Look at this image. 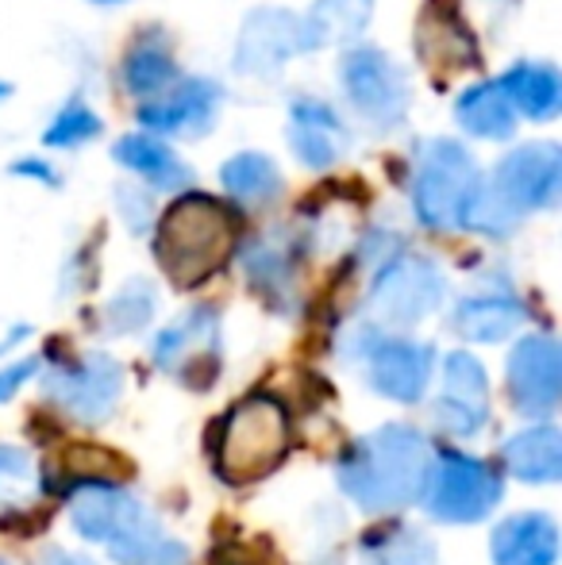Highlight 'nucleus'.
<instances>
[{"label": "nucleus", "mask_w": 562, "mask_h": 565, "mask_svg": "<svg viewBox=\"0 0 562 565\" xmlns=\"http://www.w3.org/2000/svg\"><path fill=\"white\" fill-rule=\"evenodd\" d=\"M39 365H43V358H23V362L8 365V370H0V401H8V396L20 393L23 381H31L39 373Z\"/></svg>", "instance_id": "72a5a7b5"}, {"label": "nucleus", "mask_w": 562, "mask_h": 565, "mask_svg": "<svg viewBox=\"0 0 562 565\" xmlns=\"http://www.w3.org/2000/svg\"><path fill=\"white\" fill-rule=\"evenodd\" d=\"M116 201H120V212L128 216V227L136 231V235H142V231L150 227V220H155V204H150V196L142 193V189L120 185Z\"/></svg>", "instance_id": "473e14b6"}, {"label": "nucleus", "mask_w": 562, "mask_h": 565, "mask_svg": "<svg viewBox=\"0 0 562 565\" xmlns=\"http://www.w3.org/2000/svg\"><path fill=\"white\" fill-rule=\"evenodd\" d=\"M478 162L455 139H427L416 158L413 178V212L427 231L458 227L466 196L478 185Z\"/></svg>", "instance_id": "39448f33"}, {"label": "nucleus", "mask_w": 562, "mask_h": 565, "mask_svg": "<svg viewBox=\"0 0 562 565\" xmlns=\"http://www.w3.org/2000/svg\"><path fill=\"white\" fill-rule=\"evenodd\" d=\"M155 365L189 388H204L220 373V316L216 308L197 305L185 316L158 331L155 339Z\"/></svg>", "instance_id": "1a4fd4ad"}, {"label": "nucleus", "mask_w": 562, "mask_h": 565, "mask_svg": "<svg viewBox=\"0 0 562 565\" xmlns=\"http://www.w3.org/2000/svg\"><path fill=\"white\" fill-rule=\"evenodd\" d=\"M424 508L439 523H478L501 504V477L481 458L458 450H439L421 492Z\"/></svg>", "instance_id": "423d86ee"}, {"label": "nucleus", "mask_w": 562, "mask_h": 565, "mask_svg": "<svg viewBox=\"0 0 562 565\" xmlns=\"http://www.w3.org/2000/svg\"><path fill=\"white\" fill-rule=\"evenodd\" d=\"M520 216L524 212L494 185V181H481L474 185V193L466 196L463 204V216H458V227L466 231H478V235H489V238H505L520 227Z\"/></svg>", "instance_id": "bb28decb"}, {"label": "nucleus", "mask_w": 562, "mask_h": 565, "mask_svg": "<svg viewBox=\"0 0 562 565\" xmlns=\"http://www.w3.org/2000/svg\"><path fill=\"white\" fill-rule=\"evenodd\" d=\"M293 54H300V15L285 8H255L243 20L232 62L243 77H278Z\"/></svg>", "instance_id": "4468645a"}, {"label": "nucleus", "mask_w": 562, "mask_h": 565, "mask_svg": "<svg viewBox=\"0 0 562 565\" xmlns=\"http://www.w3.org/2000/svg\"><path fill=\"white\" fill-rule=\"evenodd\" d=\"M443 292L447 285L435 262L421 254H397L378 269L370 285V312L393 328H413L443 305Z\"/></svg>", "instance_id": "6e6552de"}, {"label": "nucleus", "mask_w": 562, "mask_h": 565, "mask_svg": "<svg viewBox=\"0 0 562 565\" xmlns=\"http://www.w3.org/2000/svg\"><path fill=\"white\" fill-rule=\"evenodd\" d=\"M4 97H12V85H4V82H0V100H4Z\"/></svg>", "instance_id": "4c0bfd02"}, {"label": "nucleus", "mask_w": 562, "mask_h": 565, "mask_svg": "<svg viewBox=\"0 0 562 565\" xmlns=\"http://www.w3.org/2000/svg\"><path fill=\"white\" fill-rule=\"evenodd\" d=\"M28 469V454L15 447H0V477H20Z\"/></svg>", "instance_id": "c9c22d12"}, {"label": "nucleus", "mask_w": 562, "mask_h": 565, "mask_svg": "<svg viewBox=\"0 0 562 565\" xmlns=\"http://www.w3.org/2000/svg\"><path fill=\"white\" fill-rule=\"evenodd\" d=\"M224 89L209 77H178L170 89L139 105V124L150 127V135H209L216 124Z\"/></svg>", "instance_id": "f8f14e48"}, {"label": "nucleus", "mask_w": 562, "mask_h": 565, "mask_svg": "<svg viewBox=\"0 0 562 565\" xmlns=\"http://www.w3.org/2000/svg\"><path fill=\"white\" fill-rule=\"evenodd\" d=\"M77 535L105 543L120 565H189V551L170 539L136 497L108 481H85L70 497Z\"/></svg>", "instance_id": "f03ea898"}, {"label": "nucleus", "mask_w": 562, "mask_h": 565, "mask_svg": "<svg viewBox=\"0 0 562 565\" xmlns=\"http://www.w3.org/2000/svg\"><path fill=\"white\" fill-rule=\"evenodd\" d=\"M489 419V381L474 354L455 350L443 362V388L435 401V424L447 435H478Z\"/></svg>", "instance_id": "2eb2a0df"}, {"label": "nucleus", "mask_w": 562, "mask_h": 565, "mask_svg": "<svg viewBox=\"0 0 562 565\" xmlns=\"http://www.w3.org/2000/svg\"><path fill=\"white\" fill-rule=\"evenodd\" d=\"M339 85H343L347 100L367 124L378 131H393L405 124L409 105H413V89L409 77L397 62L378 46H351L339 58Z\"/></svg>", "instance_id": "0eeeda50"}, {"label": "nucleus", "mask_w": 562, "mask_h": 565, "mask_svg": "<svg viewBox=\"0 0 562 565\" xmlns=\"http://www.w3.org/2000/svg\"><path fill=\"white\" fill-rule=\"evenodd\" d=\"M97 4H120V0H97Z\"/></svg>", "instance_id": "58836bf2"}, {"label": "nucleus", "mask_w": 562, "mask_h": 565, "mask_svg": "<svg viewBox=\"0 0 562 565\" xmlns=\"http://www.w3.org/2000/svg\"><path fill=\"white\" fill-rule=\"evenodd\" d=\"M435 370L432 347L413 339H378L370 347V385L397 404H416Z\"/></svg>", "instance_id": "f3484780"}, {"label": "nucleus", "mask_w": 562, "mask_h": 565, "mask_svg": "<svg viewBox=\"0 0 562 565\" xmlns=\"http://www.w3.org/2000/svg\"><path fill=\"white\" fill-rule=\"evenodd\" d=\"M220 185L235 201L266 209V204L282 196V170L263 150H243V154H232L220 166Z\"/></svg>", "instance_id": "393cba45"}, {"label": "nucleus", "mask_w": 562, "mask_h": 565, "mask_svg": "<svg viewBox=\"0 0 562 565\" xmlns=\"http://www.w3.org/2000/svg\"><path fill=\"white\" fill-rule=\"evenodd\" d=\"M455 119L466 135L486 142L512 139V131H517V113H512L497 82H478L463 89V97L455 100Z\"/></svg>", "instance_id": "5701e85b"}, {"label": "nucleus", "mask_w": 562, "mask_h": 565, "mask_svg": "<svg viewBox=\"0 0 562 565\" xmlns=\"http://www.w3.org/2000/svg\"><path fill=\"white\" fill-rule=\"evenodd\" d=\"M289 150L308 170H331L351 150V131L328 100L300 97L289 108Z\"/></svg>", "instance_id": "dca6fc26"}, {"label": "nucleus", "mask_w": 562, "mask_h": 565, "mask_svg": "<svg viewBox=\"0 0 562 565\" xmlns=\"http://www.w3.org/2000/svg\"><path fill=\"white\" fill-rule=\"evenodd\" d=\"M12 173H15V178L39 181V185H46V189H59L62 185L59 170H54V166L46 162V158H20V162L12 166Z\"/></svg>", "instance_id": "f704fd0d"}, {"label": "nucleus", "mask_w": 562, "mask_h": 565, "mask_svg": "<svg viewBox=\"0 0 562 565\" xmlns=\"http://www.w3.org/2000/svg\"><path fill=\"white\" fill-rule=\"evenodd\" d=\"M243 269H247L251 285H255V289H263L266 297H271V292L293 289L289 254H285V246L271 243V238H255V243L243 250Z\"/></svg>", "instance_id": "c756f323"}, {"label": "nucleus", "mask_w": 562, "mask_h": 565, "mask_svg": "<svg viewBox=\"0 0 562 565\" xmlns=\"http://www.w3.org/2000/svg\"><path fill=\"white\" fill-rule=\"evenodd\" d=\"M0 565H4V562H0Z\"/></svg>", "instance_id": "ea45409f"}, {"label": "nucleus", "mask_w": 562, "mask_h": 565, "mask_svg": "<svg viewBox=\"0 0 562 565\" xmlns=\"http://www.w3.org/2000/svg\"><path fill=\"white\" fill-rule=\"evenodd\" d=\"M432 447L416 427L385 424L343 450L336 466L339 489L370 515H393L421 500L432 473Z\"/></svg>", "instance_id": "f257e3e1"}, {"label": "nucleus", "mask_w": 562, "mask_h": 565, "mask_svg": "<svg viewBox=\"0 0 562 565\" xmlns=\"http://www.w3.org/2000/svg\"><path fill=\"white\" fill-rule=\"evenodd\" d=\"M173 82H178V66H173L170 46L162 39H139L128 51V58H124V85H128V93L150 100L162 89H170Z\"/></svg>", "instance_id": "a878e982"}, {"label": "nucleus", "mask_w": 562, "mask_h": 565, "mask_svg": "<svg viewBox=\"0 0 562 565\" xmlns=\"http://www.w3.org/2000/svg\"><path fill=\"white\" fill-rule=\"evenodd\" d=\"M124 388V370L108 354H82L77 362H62L46 373V393L62 404V412L82 424H100L116 408Z\"/></svg>", "instance_id": "9d476101"}, {"label": "nucleus", "mask_w": 562, "mask_h": 565, "mask_svg": "<svg viewBox=\"0 0 562 565\" xmlns=\"http://www.w3.org/2000/svg\"><path fill=\"white\" fill-rule=\"evenodd\" d=\"M494 565H555L559 562V527L543 512L509 515L494 527L489 539Z\"/></svg>", "instance_id": "a211bd4d"}, {"label": "nucleus", "mask_w": 562, "mask_h": 565, "mask_svg": "<svg viewBox=\"0 0 562 565\" xmlns=\"http://www.w3.org/2000/svg\"><path fill=\"white\" fill-rule=\"evenodd\" d=\"M509 396L520 416H555L562 396V350L551 335H528L509 354Z\"/></svg>", "instance_id": "9b49d317"}, {"label": "nucleus", "mask_w": 562, "mask_h": 565, "mask_svg": "<svg viewBox=\"0 0 562 565\" xmlns=\"http://www.w3.org/2000/svg\"><path fill=\"white\" fill-rule=\"evenodd\" d=\"M232 212L204 193H185L162 212L155 231V258L173 285L193 289L224 269L232 254Z\"/></svg>", "instance_id": "7ed1b4c3"}, {"label": "nucleus", "mask_w": 562, "mask_h": 565, "mask_svg": "<svg viewBox=\"0 0 562 565\" xmlns=\"http://www.w3.org/2000/svg\"><path fill=\"white\" fill-rule=\"evenodd\" d=\"M505 469L524 484H555L562 477V435L559 427L540 424L512 435L501 450Z\"/></svg>", "instance_id": "4be33fe9"}, {"label": "nucleus", "mask_w": 562, "mask_h": 565, "mask_svg": "<svg viewBox=\"0 0 562 565\" xmlns=\"http://www.w3.org/2000/svg\"><path fill=\"white\" fill-rule=\"evenodd\" d=\"M46 565H93V562L82 558V554H70V551H51Z\"/></svg>", "instance_id": "e433bc0d"}, {"label": "nucleus", "mask_w": 562, "mask_h": 565, "mask_svg": "<svg viewBox=\"0 0 562 565\" xmlns=\"http://www.w3.org/2000/svg\"><path fill=\"white\" fill-rule=\"evenodd\" d=\"M367 558L370 565H432L435 554L424 535H416V531H397L393 539L370 543Z\"/></svg>", "instance_id": "7c9ffc66"}, {"label": "nucleus", "mask_w": 562, "mask_h": 565, "mask_svg": "<svg viewBox=\"0 0 562 565\" xmlns=\"http://www.w3.org/2000/svg\"><path fill=\"white\" fill-rule=\"evenodd\" d=\"M155 320V285L142 281H128L113 300L105 305V331L108 335H131V331H142Z\"/></svg>", "instance_id": "cd10ccee"}, {"label": "nucleus", "mask_w": 562, "mask_h": 565, "mask_svg": "<svg viewBox=\"0 0 562 565\" xmlns=\"http://www.w3.org/2000/svg\"><path fill=\"white\" fill-rule=\"evenodd\" d=\"M113 158L116 166H124V170H131L136 178L147 181L155 193H181V189L193 185V170L173 154V147H166L150 131H131L124 139H116Z\"/></svg>", "instance_id": "6ab92c4d"}, {"label": "nucleus", "mask_w": 562, "mask_h": 565, "mask_svg": "<svg viewBox=\"0 0 562 565\" xmlns=\"http://www.w3.org/2000/svg\"><path fill=\"white\" fill-rule=\"evenodd\" d=\"M124 461L113 458L108 450H97V447H74L66 454V473L70 477H82L77 484L85 481H113V477L124 473Z\"/></svg>", "instance_id": "2f4dec72"}, {"label": "nucleus", "mask_w": 562, "mask_h": 565, "mask_svg": "<svg viewBox=\"0 0 562 565\" xmlns=\"http://www.w3.org/2000/svg\"><path fill=\"white\" fill-rule=\"evenodd\" d=\"M370 15L374 0H312V8L300 15V51L351 43L367 31Z\"/></svg>", "instance_id": "412c9836"}, {"label": "nucleus", "mask_w": 562, "mask_h": 565, "mask_svg": "<svg viewBox=\"0 0 562 565\" xmlns=\"http://www.w3.org/2000/svg\"><path fill=\"white\" fill-rule=\"evenodd\" d=\"M494 185L520 212L555 209L562 196V150L555 142H524V147H517L497 162Z\"/></svg>", "instance_id": "ddd939ff"}, {"label": "nucleus", "mask_w": 562, "mask_h": 565, "mask_svg": "<svg viewBox=\"0 0 562 565\" xmlns=\"http://www.w3.org/2000/svg\"><path fill=\"white\" fill-rule=\"evenodd\" d=\"M497 85L517 116L543 124V119H555L562 113V77L548 62H517L497 77Z\"/></svg>", "instance_id": "aec40b11"}, {"label": "nucleus", "mask_w": 562, "mask_h": 565, "mask_svg": "<svg viewBox=\"0 0 562 565\" xmlns=\"http://www.w3.org/2000/svg\"><path fill=\"white\" fill-rule=\"evenodd\" d=\"M100 131H105V119L93 113L82 97H70L66 105H62V113L51 119L43 142L54 150H77V147H85V142L97 139Z\"/></svg>", "instance_id": "c85d7f7f"}, {"label": "nucleus", "mask_w": 562, "mask_h": 565, "mask_svg": "<svg viewBox=\"0 0 562 565\" xmlns=\"http://www.w3.org/2000/svg\"><path fill=\"white\" fill-rule=\"evenodd\" d=\"M289 450V416L274 396H247L220 427V473L232 484L266 477Z\"/></svg>", "instance_id": "20e7f679"}, {"label": "nucleus", "mask_w": 562, "mask_h": 565, "mask_svg": "<svg viewBox=\"0 0 562 565\" xmlns=\"http://www.w3.org/2000/svg\"><path fill=\"white\" fill-rule=\"evenodd\" d=\"M528 320V308L517 297L486 292V297H466L455 312V331L470 342H501Z\"/></svg>", "instance_id": "b1692460"}]
</instances>
